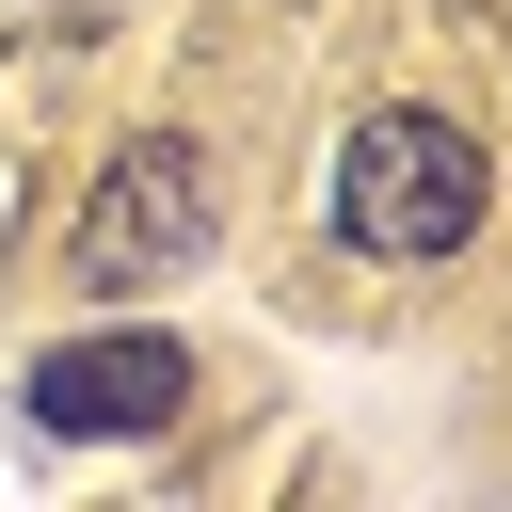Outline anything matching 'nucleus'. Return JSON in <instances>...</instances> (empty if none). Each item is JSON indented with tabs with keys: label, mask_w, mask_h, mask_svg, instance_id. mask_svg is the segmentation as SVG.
I'll use <instances>...</instances> for the list:
<instances>
[{
	"label": "nucleus",
	"mask_w": 512,
	"mask_h": 512,
	"mask_svg": "<svg viewBox=\"0 0 512 512\" xmlns=\"http://www.w3.org/2000/svg\"><path fill=\"white\" fill-rule=\"evenodd\" d=\"M32 432H64V448H112V432H176L192 416V352L160 336V320H112V336H64V352H32Z\"/></svg>",
	"instance_id": "7ed1b4c3"
},
{
	"label": "nucleus",
	"mask_w": 512,
	"mask_h": 512,
	"mask_svg": "<svg viewBox=\"0 0 512 512\" xmlns=\"http://www.w3.org/2000/svg\"><path fill=\"white\" fill-rule=\"evenodd\" d=\"M336 240L384 256V272L464 256V240H480V144H464L448 112H368V128L336 144Z\"/></svg>",
	"instance_id": "f257e3e1"
},
{
	"label": "nucleus",
	"mask_w": 512,
	"mask_h": 512,
	"mask_svg": "<svg viewBox=\"0 0 512 512\" xmlns=\"http://www.w3.org/2000/svg\"><path fill=\"white\" fill-rule=\"evenodd\" d=\"M192 256H208V144H192V128H128V144L96 160L80 224H64V288L144 304V288L192 272Z\"/></svg>",
	"instance_id": "f03ea898"
}]
</instances>
